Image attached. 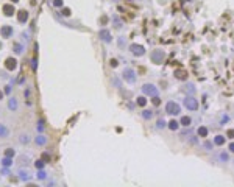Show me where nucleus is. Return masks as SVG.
<instances>
[{"label":"nucleus","mask_w":234,"mask_h":187,"mask_svg":"<svg viewBox=\"0 0 234 187\" xmlns=\"http://www.w3.org/2000/svg\"><path fill=\"white\" fill-rule=\"evenodd\" d=\"M0 48H2V44H0Z\"/></svg>","instance_id":"37"},{"label":"nucleus","mask_w":234,"mask_h":187,"mask_svg":"<svg viewBox=\"0 0 234 187\" xmlns=\"http://www.w3.org/2000/svg\"><path fill=\"white\" fill-rule=\"evenodd\" d=\"M100 39H101V41H105V42H109L111 41V33L108 31V30H101L100 31Z\"/></svg>","instance_id":"11"},{"label":"nucleus","mask_w":234,"mask_h":187,"mask_svg":"<svg viewBox=\"0 0 234 187\" xmlns=\"http://www.w3.org/2000/svg\"><path fill=\"white\" fill-rule=\"evenodd\" d=\"M109 64H111V67H117L119 62H117V59H111V61H109Z\"/></svg>","instance_id":"28"},{"label":"nucleus","mask_w":234,"mask_h":187,"mask_svg":"<svg viewBox=\"0 0 234 187\" xmlns=\"http://www.w3.org/2000/svg\"><path fill=\"white\" fill-rule=\"evenodd\" d=\"M166 126V122L164 120H158V128H164Z\"/></svg>","instance_id":"27"},{"label":"nucleus","mask_w":234,"mask_h":187,"mask_svg":"<svg viewBox=\"0 0 234 187\" xmlns=\"http://www.w3.org/2000/svg\"><path fill=\"white\" fill-rule=\"evenodd\" d=\"M151 101H153V104H154V106H159V104H161V100H159V98L156 97V95H153V98H151Z\"/></svg>","instance_id":"20"},{"label":"nucleus","mask_w":234,"mask_h":187,"mask_svg":"<svg viewBox=\"0 0 234 187\" xmlns=\"http://www.w3.org/2000/svg\"><path fill=\"white\" fill-rule=\"evenodd\" d=\"M8 106H9V109H16V108H17V103H16V100H14V98H11V100H9Z\"/></svg>","instance_id":"18"},{"label":"nucleus","mask_w":234,"mask_h":187,"mask_svg":"<svg viewBox=\"0 0 234 187\" xmlns=\"http://www.w3.org/2000/svg\"><path fill=\"white\" fill-rule=\"evenodd\" d=\"M151 59H153V62H156V64H161L164 59V52L162 50H154L151 53Z\"/></svg>","instance_id":"3"},{"label":"nucleus","mask_w":234,"mask_h":187,"mask_svg":"<svg viewBox=\"0 0 234 187\" xmlns=\"http://www.w3.org/2000/svg\"><path fill=\"white\" fill-rule=\"evenodd\" d=\"M2 98H3V92H2V90H0V100H2Z\"/></svg>","instance_id":"35"},{"label":"nucleus","mask_w":234,"mask_h":187,"mask_svg":"<svg viewBox=\"0 0 234 187\" xmlns=\"http://www.w3.org/2000/svg\"><path fill=\"white\" fill-rule=\"evenodd\" d=\"M184 106H186L187 109H190V111H195V109H198V101H197L194 97H186Z\"/></svg>","instance_id":"1"},{"label":"nucleus","mask_w":234,"mask_h":187,"mask_svg":"<svg viewBox=\"0 0 234 187\" xmlns=\"http://www.w3.org/2000/svg\"><path fill=\"white\" fill-rule=\"evenodd\" d=\"M11 2H13V3H14V2H19V0H11Z\"/></svg>","instance_id":"36"},{"label":"nucleus","mask_w":234,"mask_h":187,"mask_svg":"<svg viewBox=\"0 0 234 187\" xmlns=\"http://www.w3.org/2000/svg\"><path fill=\"white\" fill-rule=\"evenodd\" d=\"M130 50L133 52L134 55H137V56H142V55L145 53L144 47H142V45H137V44H131V45H130Z\"/></svg>","instance_id":"4"},{"label":"nucleus","mask_w":234,"mask_h":187,"mask_svg":"<svg viewBox=\"0 0 234 187\" xmlns=\"http://www.w3.org/2000/svg\"><path fill=\"white\" fill-rule=\"evenodd\" d=\"M9 164H11L9 157H5V159H3V165H9Z\"/></svg>","instance_id":"29"},{"label":"nucleus","mask_w":234,"mask_h":187,"mask_svg":"<svg viewBox=\"0 0 234 187\" xmlns=\"http://www.w3.org/2000/svg\"><path fill=\"white\" fill-rule=\"evenodd\" d=\"M166 111L167 114H172V116H176V114H180V106L175 103V101H169L166 106Z\"/></svg>","instance_id":"2"},{"label":"nucleus","mask_w":234,"mask_h":187,"mask_svg":"<svg viewBox=\"0 0 234 187\" xmlns=\"http://www.w3.org/2000/svg\"><path fill=\"white\" fill-rule=\"evenodd\" d=\"M181 125H184V126H189L190 125V117H183V119H181Z\"/></svg>","instance_id":"16"},{"label":"nucleus","mask_w":234,"mask_h":187,"mask_svg":"<svg viewBox=\"0 0 234 187\" xmlns=\"http://www.w3.org/2000/svg\"><path fill=\"white\" fill-rule=\"evenodd\" d=\"M62 14H64V16H70V9H69V8H64V9H62Z\"/></svg>","instance_id":"26"},{"label":"nucleus","mask_w":234,"mask_h":187,"mask_svg":"<svg viewBox=\"0 0 234 187\" xmlns=\"http://www.w3.org/2000/svg\"><path fill=\"white\" fill-rule=\"evenodd\" d=\"M220 159H222V161H228V155L222 153V155H220Z\"/></svg>","instance_id":"30"},{"label":"nucleus","mask_w":234,"mask_h":187,"mask_svg":"<svg viewBox=\"0 0 234 187\" xmlns=\"http://www.w3.org/2000/svg\"><path fill=\"white\" fill-rule=\"evenodd\" d=\"M123 78L128 81V83H134V81H136L134 72L131 70V69H125V70H123Z\"/></svg>","instance_id":"5"},{"label":"nucleus","mask_w":234,"mask_h":187,"mask_svg":"<svg viewBox=\"0 0 234 187\" xmlns=\"http://www.w3.org/2000/svg\"><path fill=\"white\" fill-rule=\"evenodd\" d=\"M3 13H5V16H13L16 13L14 6H13V3H8V5H3Z\"/></svg>","instance_id":"8"},{"label":"nucleus","mask_w":234,"mask_h":187,"mask_svg":"<svg viewBox=\"0 0 234 187\" xmlns=\"http://www.w3.org/2000/svg\"><path fill=\"white\" fill-rule=\"evenodd\" d=\"M0 33H2V36H3V38H9V36L13 34V28L9 27V25H5V27H2Z\"/></svg>","instance_id":"9"},{"label":"nucleus","mask_w":234,"mask_h":187,"mask_svg":"<svg viewBox=\"0 0 234 187\" xmlns=\"http://www.w3.org/2000/svg\"><path fill=\"white\" fill-rule=\"evenodd\" d=\"M5 156H6V157H11V156H14V150L8 148V150H6V151H5Z\"/></svg>","instance_id":"21"},{"label":"nucleus","mask_w":234,"mask_h":187,"mask_svg":"<svg viewBox=\"0 0 234 187\" xmlns=\"http://www.w3.org/2000/svg\"><path fill=\"white\" fill-rule=\"evenodd\" d=\"M229 151L234 153V142H233V143H229Z\"/></svg>","instance_id":"33"},{"label":"nucleus","mask_w":234,"mask_h":187,"mask_svg":"<svg viewBox=\"0 0 234 187\" xmlns=\"http://www.w3.org/2000/svg\"><path fill=\"white\" fill-rule=\"evenodd\" d=\"M142 90H144V94H147V95H156V87H154L153 84H145V86L142 87Z\"/></svg>","instance_id":"7"},{"label":"nucleus","mask_w":234,"mask_h":187,"mask_svg":"<svg viewBox=\"0 0 234 187\" xmlns=\"http://www.w3.org/2000/svg\"><path fill=\"white\" fill-rule=\"evenodd\" d=\"M175 77L178 78V80H186V78H187V72L183 70V69H178V70H175Z\"/></svg>","instance_id":"12"},{"label":"nucleus","mask_w":234,"mask_h":187,"mask_svg":"<svg viewBox=\"0 0 234 187\" xmlns=\"http://www.w3.org/2000/svg\"><path fill=\"white\" fill-rule=\"evenodd\" d=\"M36 142H38V143H44V142H45V140H44V139H42V137H39V139H36Z\"/></svg>","instance_id":"34"},{"label":"nucleus","mask_w":234,"mask_h":187,"mask_svg":"<svg viewBox=\"0 0 234 187\" xmlns=\"http://www.w3.org/2000/svg\"><path fill=\"white\" fill-rule=\"evenodd\" d=\"M100 22H101V24H106V22H108V17H106V16H103V17L100 19Z\"/></svg>","instance_id":"31"},{"label":"nucleus","mask_w":234,"mask_h":187,"mask_svg":"<svg viewBox=\"0 0 234 187\" xmlns=\"http://www.w3.org/2000/svg\"><path fill=\"white\" fill-rule=\"evenodd\" d=\"M42 161H45V162H50V155H48V153H44V155H42Z\"/></svg>","instance_id":"23"},{"label":"nucleus","mask_w":234,"mask_h":187,"mask_svg":"<svg viewBox=\"0 0 234 187\" xmlns=\"http://www.w3.org/2000/svg\"><path fill=\"white\" fill-rule=\"evenodd\" d=\"M5 67L8 69V70H14V69L17 67V61H16L14 58H8V59L5 61Z\"/></svg>","instance_id":"6"},{"label":"nucleus","mask_w":234,"mask_h":187,"mask_svg":"<svg viewBox=\"0 0 234 187\" xmlns=\"http://www.w3.org/2000/svg\"><path fill=\"white\" fill-rule=\"evenodd\" d=\"M36 168H42V167H44V162H42V161H36Z\"/></svg>","instance_id":"24"},{"label":"nucleus","mask_w":234,"mask_h":187,"mask_svg":"<svg viewBox=\"0 0 234 187\" xmlns=\"http://www.w3.org/2000/svg\"><path fill=\"white\" fill-rule=\"evenodd\" d=\"M62 5V0H55V6H61Z\"/></svg>","instance_id":"32"},{"label":"nucleus","mask_w":234,"mask_h":187,"mask_svg":"<svg viewBox=\"0 0 234 187\" xmlns=\"http://www.w3.org/2000/svg\"><path fill=\"white\" fill-rule=\"evenodd\" d=\"M178 126H180V123H178V122H176V120H172V122H170V123H169V128H170V129H172V131H175V129H178Z\"/></svg>","instance_id":"15"},{"label":"nucleus","mask_w":234,"mask_h":187,"mask_svg":"<svg viewBox=\"0 0 234 187\" xmlns=\"http://www.w3.org/2000/svg\"><path fill=\"white\" fill-rule=\"evenodd\" d=\"M142 116H144V119H151V116H153V114H151L150 111H144Z\"/></svg>","instance_id":"22"},{"label":"nucleus","mask_w":234,"mask_h":187,"mask_svg":"<svg viewBox=\"0 0 234 187\" xmlns=\"http://www.w3.org/2000/svg\"><path fill=\"white\" fill-rule=\"evenodd\" d=\"M226 136H228V137H231V139H234V129H228Z\"/></svg>","instance_id":"25"},{"label":"nucleus","mask_w":234,"mask_h":187,"mask_svg":"<svg viewBox=\"0 0 234 187\" xmlns=\"http://www.w3.org/2000/svg\"><path fill=\"white\" fill-rule=\"evenodd\" d=\"M17 19H19V22H27L28 13L25 11V9H20V11H17Z\"/></svg>","instance_id":"10"},{"label":"nucleus","mask_w":234,"mask_h":187,"mask_svg":"<svg viewBox=\"0 0 234 187\" xmlns=\"http://www.w3.org/2000/svg\"><path fill=\"white\" fill-rule=\"evenodd\" d=\"M214 143H215V145H223V143H225V137L223 136H215Z\"/></svg>","instance_id":"14"},{"label":"nucleus","mask_w":234,"mask_h":187,"mask_svg":"<svg viewBox=\"0 0 234 187\" xmlns=\"http://www.w3.org/2000/svg\"><path fill=\"white\" fill-rule=\"evenodd\" d=\"M198 136L200 137H206L207 136V128L206 126H200L198 128Z\"/></svg>","instance_id":"13"},{"label":"nucleus","mask_w":234,"mask_h":187,"mask_svg":"<svg viewBox=\"0 0 234 187\" xmlns=\"http://www.w3.org/2000/svg\"><path fill=\"white\" fill-rule=\"evenodd\" d=\"M137 104H139V106H145L147 104L145 97H137Z\"/></svg>","instance_id":"17"},{"label":"nucleus","mask_w":234,"mask_h":187,"mask_svg":"<svg viewBox=\"0 0 234 187\" xmlns=\"http://www.w3.org/2000/svg\"><path fill=\"white\" fill-rule=\"evenodd\" d=\"M6 134H8V131H6V128L3 126V125H0V137H5Z\"/></svg>","instance_id":"19"}]
</instances>
